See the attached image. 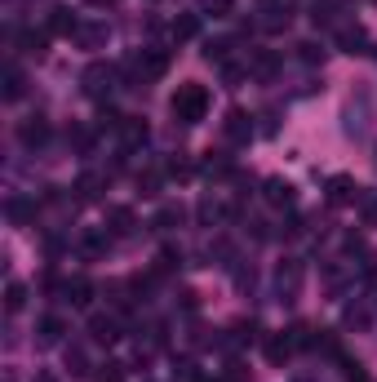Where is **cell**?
<instances>
[{
  "label": "cell",
  "mask_w": 377,
  "mask_h": 382,
  "mask_svg": "<svg viewBox=\"0 0 377 382\" xmlns=\"http://www.w3.org/2000/svg\"><path fill=\"white\" fill-rule=\"evenodd\" d=\"M169 107H174V116L182 125H200L204 112H209V89L196 85V80H187V85H178V93H174Z\"/></svg>",
  "instance_id": "obj_1"
},
{
  "label": "cell",
  "mask_w": 377,
  "mask_h": 382,
  "mask_svg": "<svg viewBox=\"0 0 377 382\" xmlns=\"http://www.w3.org/2000/svg\"><path fill=\"white\" fill-rule=\"evenodd\" d=\"M298 342H302V329H293V333H275V338L266 342V360H271V365H284L288 356H293Z\"/></svg>",
  "instance_id": "obj_2"
},
{
  "label": "cell",
  "mask_w": 377,
  "mask_h": 382,
  "mask_svg": "<svg viewBox=\"0 0 377 382\" xmlns=\"http://www.w3.org/2000/svg\"><path fill=\"white\" fill-rule=\"evenodd\" d=\"M328 200H333V205H355V200H360V187H355V178H346V174H333V178H328Z\"/></svg>",
  "instance_id": "obj_3"
},
{
  "label": "cell",
  "mask_w": 377,
  "mask_h": 382,
  "mask_svg": "<svg viewBox=\"0 0 377 382\" xmlns=\"http://www.w3.org/2000/svg\"><path fill=\"white\" fill-rule=\"evenodd\" d=\"M337 45H342V54H364L369 36H364V27H342L337 31Z\"/></svg>",
  "instance_id": "obj_4"
},
{
  "label": "cell",
  "mask_w": 377,
  "mask_h": 382,
  "mask_svg": "<svg viewBox=\"0 0 377 382\" xmlns=\"http://www.w3.org/2000/svg\"><path fill=\"white\" fill-rule=\"evenodd\" d=\"M138 71H142V76H164V71H169V54H160V49H151V54H142L138 58Z\"/></svg>",
  "instance_id": "obj_5"
},
{
  "label": "cell",
  "mask_w": 377,
  "mask_h": 382,
  "mask_svg": "<svg viewBox=\"0 0 377 382\" xmlns=\"http://www.w3.org/2000/svg\"><path fill=\"white\" fill-rule=\"evenodd\" d=\"M18 138L27 142V147H36V142H45V138H49V125H45L40 116H31V121H27V125L18 129Z\"/></svg>",
  "instance_id": "obj_6"
},
{
  "label": "cell",
  "mask_w": 377,
  "mask_h": 382,
  "mask_svg": "<svg viewBox=\"0 0 377 382\" xmlns=\"http://www.w3.org/2000/svg\"><path fill=\"white\" fill-rule=\"evenodd\" d=\"M226 138H236V142H245L249 138V116L245 112H226Z\"/></svg>",
  "instance_id": "obj_7"
},
{
  "label": "cell",
  "mask_w": 377,
  "mask_h": 382,
  "mask_svg": "<svg viewBox=\"0 0 377 382\" xmlns=\"http://www.w3.org/2000/svg\"><path fill=\"white\" fill-rule=\"evenodd\" d=\"M266 200H271V205H293V187L271 178V183H266Z\"/></svg>",
  "instance_id": "obj_8"
},
{
  "label": "cell",
  "mask_w": 377,
  "mask_h": 382,
  "mask_svg": "<svg viewBox=\"0 0 377 382\" xmlns=\"http://www.w3.org/2000/svg\"><path fill=\"white\" fill-rule=\"evenodd\" d=\"M89 329H93V338H98V342H116V338H120L111 316H93V325H89Z\"/></svg>",
  "instance_id": "obj_9"
},
{
  "label": "cell",
  "mask_w": 377,
  "mask_h": 382,
  "mask_svg": "<svg viewBox=\"0 0 377 382\" xmlns=\"http://www.w3.org/2000/svg\"><path fill=\"white\" fill-rule=\"evenodd\" d=\"M102 80H111V67L93 63L89 71H84V89H89V93H98V89H102Z\"/></svg>",
  "instance_id": "obj_10"
},
{
  "label": "cell",
  "mask_w": 377,
  "mask_h": 382,
  "mask_svg": "<svg viewBox=\"0 0 377 382\" xmlns=\"http://www.w3.org/2000/svg\"><path fill=\"white\" fill-rule=\"evenodd\" d=\"M49 31H58V36H71V31H80V27H76V18H71L67 9H54V18H49Z\"/></svg>",
  "instance_id": "obj_11"
},
{
  "label": "cell",
  "mask_w": 377,
  "mask_h": 382,
  "mask_svg": "<svg viewBox=\"0 0 377 382\" xmlns=\"http://www.w3.org/2000/svg\"><path fill=\"white\" fill-rule=\"evenodd\" d=\"M279 289H284V293H293L298 289V280H302V271H298V262H288V267H279Z\"/></svg>",
  "instance_id": "obj_12"
},
{
  "label": "cell",
  "mask_w": 377,
  "mask_h": 382,
  "mask_svg": "<svg viewBox=\"0 0 377 382\" xmlns=\"http://www.w3.org/2000/svg\"><path fill=\"white\" fill-rule=\"evenodd\" d=\"M58 338H63V320H58V316H45V320H40V342H58Z\"/></svg>",
  "instance_id": "obj_13"
},
{
  "label": "cell",
  "mask_w": 377,
  "mask_h": 382,
  "mask_svg": "<svg viewBox=\"0 0 377 382\" xmlns=\"http://www.w3.org/2000/svg\"><path fill=\"white\" fill-rule=\"evenodd\" d=\"M98 187H102V178H98V174H84L80 183H76V191H80V200H93V196H98Z\"/></svg>",
  "instance_id": "obj_14"
},
{
  "label": "cell",
  "mask_w": 377,
  "mask_h": 382,
  "mask_svg": "<svg viewBox=\"0 0 377 382\" xmlns=\"http://www.w3.org/2000/svg\"><path fill=\"white\" fill-rule=\"evenodd\" d=\"M120 134H125V142H142V138H147V125H138V121L125 116V121H120Z\"/></svg>",
  "instance_id": "obj_15"
},
{
  "label": "cell",
  "mask_w": 377,
  "mask_h": 382,
  "mask_svg": "<svg viewBox=\"0 0 377 382\" xmlns=\"http://www.w3.org/2000/svg\"><path fill=\"white\" fill-rule=\"evenodd\" d=\"M111 222H116V227H111L116 236H129V231H133V213H129V209H111Z\"/></svg>",
  "instance_id": "obj_16"
},
{
  "label": "cell",
  "mask_w": 377,
  "mask_h": 382,
  "mask_svg": "<svg viewBox=\"0 0 377 382\" xmlns=\"http://www.w3.org/2000/svg\"><path fill=\"white\" fill-rule=\"evenodd\" d=\"M22 303H27V289L14 280V284H9V293H5V307H9V312H22Z\"/></svg>",
  "instance_id": "obj_17"
},
{
  "label": "cell",
  "mask_w": 377,
  "mask_h": 382,
  "mask_svg": "<svg viewBox=\"0 0 377 382\" xmlns=\"http://www.w3.org/2000/svg\"><path fill=\"white\" fill-rule=\"evenodd\" d=\"M67 293H71V303H76V307H84V303H89V293H93V284L89 280H76V284H67Z\"/></svg>",
  "instance_id": "obj_18"
},
{
  "label": "cell",
  "mask_w": 377,
  "mask_h": 382,
  "mask_svg": "<svg viewBox=\"0 0 377 382\" xmlns=\"http://www.w3.org/2000/svg\"><path fill=\"white\" fill-rule=\"evenodd\" d=\"M191 36H196V18L187 14V18H178V22H174V40H191Z\"/></svg>",
  "instance_id": "obj_19"
},
{
  "label": "cell",
  "mask_w": 377,
  "mask_h": 382,
  "mask_svg": "<svg viewBox=\"0 0 377 382\" xmlns=\"http://www.w3.org/2000/svg\"><path fill=\"white\" fill-rule=\"evenodd\" d=\"M174 222H182V209H174V205H169V209H160V213H155V227H160V231H169Z\"/></svg>",
  "instance_id": "obj_20"
},
{
  "label": "cell",
  "mask_w": 377,
  "mask_h": 382,
  "mask_svg": "<svg viewBox=\"0 0 377 382\" xmlns=\"http://www.w3.org/2000/svg\"><path fill=\"white\" fill-rule=\"evenodd\" d=\"M5 98H9V102L22 98V76H18V71H9V76H5Z\"/></svg>",
  "instance_id": "obj_21"
},
{
  "label": "cell",
  "mask_w": 377,
  "mask_h": 382,
  "mask_svg": "<svg viewBox=\"0 0 377 382\" xmlns=\"http://www.w3.org/2000/svg\"><path fill=\"white\" fill-rule=\"evenodd\" d=\"M76 36H80L84 45H102V40H107V27H80Z\"/></svg>",
  "instance_id": "obj_22"
},
{
  "label": "cell",
  "mask_w": 377,
  "mask_h": 382,
  "mask_svg": "<svg viewBox=\"0 0 377 382\" xmlns=\"http://www.w3.org/2000/svg\"><path fill=\"white\" fill-rule=\"evenodd\" d=\"M9 218H14V222H27V218H31V205H27V200H9Z\"/></svg>",
  "instance_id": "obj_23"
},
{
  "label": "cell",
  "mask_w": 377,
  "mask_h": 382,
  "mask_svg": "<svg viewBox=\"0 0 377 382\" xmlns=\"http://www.w3.org/2000/svg\"><path fill=\"white\" fill-rule=\"evenodd\" d=\"M333 18H337V5H315V22H320V27H328Z\"/></svg>",
  "instance_id": "obj_24"
},
{
  "label": "cell",
  "mask_w": 377,
  "mask_h": 382,
  "mask_svg": "<svg viewBox=\"0 0 377 382\" xmlns=\"http://www.w3.org/2000/svg\"><path fill=\"white\" fill-rule=\"evenodd\" d=\"M298 49H302V63H320V58H324L315 45H298Z\"/></svg>",
  "instance_id": "obj_25"
},
{
  "label": "cell",
  "mask_w": 377,
  "mask_h": 382,
  "mask_svg": "<svg viewBox=\"0 0 377 382\" xmlns=\"http://www.w3.org/2000/svg\"><path fill=\"white\" fill-rule=\"evenodd\" d=\"M204 9H213V18H222L231 9V0H204Z\"/></svg>",
  "instance_id": "obj_26"
},
{
  "label": "cell",
  "mask_w": 377,
  "mask_h": 382,
  "mask_svg": "<svg viewBox=\"0 0 377 382\" xmlns=\"http://www.w3.org/2000/svg\"><path fill=\"white\" fill-rule=\"evenodd\" d=\"M120 378H125V374H120V365H107L102 369V382H120Z\"/></svg>",
  "instance_id": "obj_27"
},
{
  "label": "cell",
  "mask_w": 377,
  "mask_h": 382,
  "mask_svg": "<svg viewBox=\"0 0 377 382\" xmlns=\"http://www.w3.org/2000/svg\"><path fill=\"white\" fill-rule=\"evenodd\" d=\"M364 222H377V200H364Z\"/></svg>",
  "instance_id": "obj_28"
},
{
  "label": "cell",
  "mask_w": 377,
  "mask_h": 382,
  "mask_svg": "<svg viewBox=\"0 0 377 382\" xmlns=\"http://www.w3.org/2000/svg\"><path fill=\"white\" fill-rule=\"evenodd\" d=\"M351 382H369V378H364V374H360V369H351Z\"/></svg>",
  "instance_id": "obj_29"
},
{
  "label": "cell",
  "mask_w": 377,
  "mask_h": 382,
  "mask_svg": "<svg viewBox=\"0 0 377 382\" xmlns=\"http://www.w3.org/2000/svg\"><path fill=\"white\" fill-rule=\"evenodd\" d=\"M36 382H54V374H40V378H36Z\"/></svg>",
  "instance_id": "obj_30"
},
{
  "label": "cell",
  "mask_w": 377,
  "mask_h": 382,
  "mask_svg": "<svg viewBox=\"0 0 377 382\" xmlns=\"http://www.w3.org/2000/svg\"><path fill=\"white\" fill-rule=\"evenodd\" d=\"M89 5H116V0H89Z\"/></svg>",
  "instance_id": "obj_31"
},
{
  "label": "cell",
  "mask_w": 377,
  "mask_h": 382,
  "mask_svg": "<svg viewBox=\"0 0 377 382\" xmlns=\"http://www.w3.org/2000/svg\"><path fill=\"white\" fill-rule=\"evenodd\" d=\"M200 382H209V378H200Z\"/></svg>",
  "instance_id": "obj_32"
},
{
  "label": "cell",
  "mask_w": 377,
  "mask_h": 382,
  "mask_svg": "<svg viewBox=\"0 0 377 382\" xmlns=\"http://www.w3.org/2000/svg\"><path fill=\"white\" fill-rule=\"evenodd\" d=\"M373 5H377V0H373Z\"/></svg>",
  "instance_id": "obj_33"
}]
</instances>
